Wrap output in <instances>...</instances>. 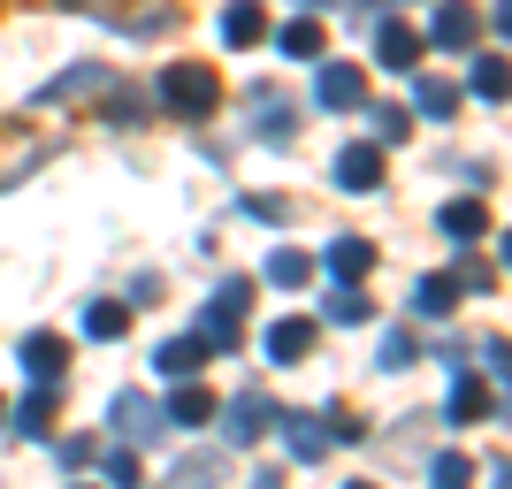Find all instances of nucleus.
Listing matches in <instances>:
<instances>
[{
    "instance_id": "nucleus-4",
    "label": "nucleus",
    "mask_w": 512,
    "mask_h": 489,
    "mask_svg": "<svg viewBox=\"0 0 512 489\" xmlns=\"http://www.w3.org/2000/svg\"><path fill=\"white\" fill-rule=\"evenodd\" d=\"M100 85H107V62H77V69H62L54 85H39V100L62 107V100H85V92H100Z\"/></svg>"
},
{
    "instance_id": "nucleus-18",
    "label": "nucleus",
    "mask_w": 512,
    "mask_h": 489,
    "mask_svg": "<svg viewBox=\"0 0 512 489\" xmlns=\"http://www.w3.org/2000/svg\"><path fill=\"white\" fill-rule=\"evenodd\" d=\"M268 276H276V283H306V276H314V260L283 245V253H268Z\"/></svg>"
},
{
    "instance_id": "nucleus-28",
    "label": "nucleus",
    "mask_w": 512,
    "mask_h": 489,
    "mask_svg": "<svg viewBox=\"0 0 512 489\" xmlns=\"http://www.w3.org/2000/svg\"><path fill=\"white\" fill-rule=\"evenodd\" d=\"M207 413H214V405L199 398V390H184V398H176V421H207Z\"/></svg>"
},
{
    "instance_id": "nucleus-13",
    "label": "nucleus",
    "mask_w": 512,
    "mask_h": 489,
    "mask_svg": "<svg viewBox=\"0 0 512 489\" xmlns=\"http://www.w3.org/2000/svg\"><path fill=\"white\" fill-rule=\"evenodd\" d=\"M451 298H459V283H451V276H428V283H413V314L444 321V314H451Z\"/></svg>"
},
{
    "instance_id": "nucleus-23",
    "label": "nucleus",
    "mask_w": 512,
    "mask_h": 489,
    "mask_svg": "<svg viewBox=\"0 0 512 489\" xmlns=\"http://www.w3.org/2000/svg\"><path fill=\"white\" fill-rule=\"evenodd\" d=\"M214 474H222V459H184V467H176V489H207Z\"/></svg>"
},
{
    "instance_id": "nucleus-24",
    "label": "nucleus",
    "mask_w": 512,
    "mask_h": 489,
    "mask_svg": "<svg viewBox=\"0 0 512 489\" xmlns=\"http://www.w3.org/2000/svg\"><path fill=\"white\" fill-rule=\"evenodd\" d=\"M375 138L398 146V138H406V107H375Z\"/></svg>"
},
{
    "instance_id": "nucleus-16",
    "label": "nucleus",
    "mask_w": 512,
    "mask_h": 489,
    "mask_svg": "<svg viewBox=\"0 0 512 489\" xmlns=\"http://www.w3.org/2000/svg\"><path fill=\"white\" fill-rule=\"evenodd\" d=\"M199 352H207L199 337H184V344H161V375H169V383H176V375H199Z\"/></svg>"
},
{
    "instance_id": "nucleus-30",
    "label": "nucleus",
    "mask_w": 512,
    "mask_h": 489,
    "mask_svg": "<svg viewBox=\"0 0 512 489\" xmlns=\"http://www.w3.org/2000/svg\"><path fill=\"white\" fill-rule=\"evenodd\" d=\"M306 8H337V0H306Z\"/></svg>"
},
{
    "instance_id": "nucleus-12",
    "label": "nucleus",
    "mask_w": 512,
    "mask_h": 489,
    "mask_svg": "<svg viewBox=\"0 0 512 489\" xmlns=\"http://www.w3.org/2000/svg\"><path fill=\"white\" fill-rule=\"evenodd\" d=\"M107 421H123V436H138V444H146L153 428H161V413H153L146 398H130V390H123V398L107 405Z\"/></svg>"
},
{
    "instance_id": "nucleus-14",
    "label": "nucleus",
    "mask_w": 512,
    "mask_h": 489,
    "mask_svg": "<svg viewBox=\"0 0 512 489\" xmlns=\"http://www.w3.org/2000/svg\"><path fill=\"white\" fill-rule=\"evenodd\" d=\"M413 107H421L428 123H444L451 107H459V92H451V85H444V77H421V92H413Z\"/></svg>"
},
{
    "instance_id": "nucleus-31",
    "label": "nucleus",
    "mask_w": 512,
    "mask_h": 489,
    "mask_svg": "<svg viewBox=\"0 0 512 489\" xmlns=\"http://www.w3.org/2000/svg\"><path fill=\"white\" fill-rule=\"evenodd\" d=\"M352 489H360V482H352Z\"/></svg>"
},
{
    "instance_id": "nucleus-9",
    "label": "nucleus",
    "mask_w": 512,
    "mask_h": 489,
    "mask_svg": "<svg viewBox=\"0 0 512 489\" xmlns=\"http://www.w3.org/2000/svg\"><path fill=\"white\" fill-rule=\"evenodd\" d=\"M276 46L291 54V62H321V23H314V16H291V23L276 31Z\"/></svg>"
},
{
    "instance_id": "nucleus-10",
    "label": "nucleus",
    "mask_w": 512,
    "mask_h": 489,
    "mask_svg": "<svg viewBox=\"0 0 512 489\" xmlns=\"http://www.w3.org/2000/svg\"><path fill=\"white\" fill-rule=\"evenodd\" d=\"M253 107H260V138H268V146H291V123H299V115H291V100L253 92Z\"/></svg>"
},
{
    "instance_id": "nucleus-8",
    "label": "nucleus",
    "mask_w": 512,
    "mask_h": 489,
    "mask_svg": "<svg viewBox=\"0 0 512 489\" xmlns=\"http://www.w3.org/2000/svg\"><path fill=\"white\" fill-rule=\"evenodd\" d=\"M260 31H268V16H260V0H230V8H222V39H230V46H253Z\"/></svg>"
},
{
    "instance_id": "nucleus-6",
    "label": "nucleus",
    "mask_w": 512,
    "mask_h": 489,
    "mask_svg": "<svg viewBox=\"0 0 512 489\" xmlns=\"http://www.w3.org/2000/svg\"><path fill=\"white\" fill-rule=\"evenodd\" d=\"M428 46H474V8L467 0H444V8L428 16Z\"/></svg>"
},
{
    "instance_id": "nucleus-1",
    "label": "nucleus",
    "mask_w": 512,
    "mask_h": 489,
    "mask_svg": "<svg viewBox=\"0 0 512 489\" xmlns=\"http://www.w3.org/2000/svg\"><path fill=\"white\" fill-rule=\"evenodd\" d=\"M214 100H222V85H214L207 62H169L161 69V107H169L176 123H207Z\"/></svg>"
},
{
    "instance_id": "nucleus-21",
    "label": "nucleus",
    "mask_w": 512,
    "mask_h": 489,
    "mask_svg": "<svg viewBox=\"0 0 512 489\" xmlns=\"http://www.w3.org/2000/svg\"><path fill=\"white\" fill-rule=\"evenodd\" d=\"M138 115H146L138 92H115V100H107V123H115V130H138Z\"/></svg>"
},
{
    "instance_id": "nucleus-2",
    "label": "nucleus",
    "mask_w": 512,
    "mask_h": 489,
    "mask_svg": "<svg viewBox=\"0 0 512 489\" xmlns=\"http://www.w3.org/2000/svg\"><path fill=\"white\" fill-rule=\"evenodd\" d=\"M375 62L383 69H421V31H413V23H375Z\"/></svg>"
},
{
    "instance_id": "nucleus-22",
    "label": "nucleus",
    "mask_w": 512,
    "mask_h": 489,
    "mask_svg": "<svg viewBox=\"0 0 512 489\" xmlns=\"http://www.w3.org/2000/svg\"><path fill=\"white\" fill-rule=\"evenodd\" d=\"M123 306H107V298H100V306H92V314H85V329H92V337H123Z\"/></svg>"
},
{
    "instance_id": "nucleus-7",
    "label": "nucleus",
    "mask_w": 512,
    "mask_h": 489,
    "mask_svg": "<svg viewBox=\"0 0 512 489\" xmlns=\"http://www.w3.org/2000/svg\"><path fill=\"white\" fill-rule=\"evenodd\" d=\"M23 367H31L39 383H62V367H69V344H62V337H31V344H23Z\"/></svg>"
},
{
    "instance_id": "nucleus-27",
    "label": "nucleus",
    "mask_w": 512,
    "mask_h": 489,
    "mask_svg": "<svg viewBox=\"0 0 512 489\" xmlns=\"http://www.w3.org/2000/svg\"><path fill=\"white\" fill-rule=\"evenodd\" d=\"M436 489H467V459H436Z\"/></svg>"
},
{
    "instance_id": "nucleus-11",
    "label": "nucleus",
    "mask_w": 512,
    "mask_h": 489,
    "mask_svg": "<svg viewBox=\"0 0 512 489\" xmlns=\"http://www.w3.org/2000/svg\"><path fill=\"white\" fill-rule=\"evenodd\" d=\"M329 268H337L344 283H367V268H375V245H360V237H337V245H329Z\"/></svg>"
},
{
    "instance_id": "nucleus-15",
    "label": "nucleus",
    "mask_w": 512,
    "mask_h": 489,
    "mask_svg": "<svg viewBox=\"0 0 512 489\" xmlns=\"http://www.w3.org/2000/svg\"><path fill=\"white\" fill-rule=\"evenodd\" d=\"M482 222H490L482 199H451V207H444V237H482Z\"/></svg>"
},
{
    "instance_id": "nucleus-29",
    "label": "nucleus",
    "mask_w": 512,
    "mask_h": 489,
    "mask_svg": "<svg viewBox=\"0 0 512 489\" xmlns=\"http://www.w3.org/2000/svg\"><path fill=\"white\" fill-rule=\"evenodd\" d=\"M383 367H413V337H390L383 344Z\"/></svg>"
},
{
    "instance_id": "nucleus-20",
    "label": "nucleus",
    "mask_w": 512,
    "mask_h": 489,
    "mask_svg": "<svg viewBox=\"0 0 512 489\" xmlns=\"http://www.w3.org/2000/svg\"><path fill=\"white\" fill-rule=\"evenodd\" d=\"M260 421H268V405H260V398L230 405V436H237V444H245V436H260Z\"/></svg>"
},
{
    "instance_id": "nucleus-25",
    "label": "nucleus",
    "mask_w": 512,
    "mask_h": 489,
    "mask_svg": "<svg viewBox=\"0 0 512 489\" xmlns=\"http://www.w3.org/2000/svg\"><path fill=\"white\" fill-rule=\"evenodd\" d=\"M329 321H367V298L360 291H337V298H329Z\"/></svg>"
},
{
    "instance_id": "nucleus-17",
    "label": "nucleus",
    "mask_w": 512,
    "mask_h": 489,
    "mask_svg": "<svg viewBox=\"0 0 512 489\" xmlns=\"http://www.w3.org/2000/svg\"><path fill=\"white\" fill-rule=\"evenodd\" d=\"M467 85H474V100H505V62H497V54H482Z\"/></svg>"
},
{
    "instance_id": "nucleus-26",
    "label": "nucleus",
    "mask_w": 512,
    "mask_h": 489,
    "mask_svg": "<svg viewBox=\"0 0 512 489\" xmlns=\"http://www.w3.org/2000/svg\"><path fill=\"white\" fill-rule=\"evenodd\" d=\"M107 482H115V489H138V459H130V451H115V459H107Z\"/></svg>"
},
{
    "instance_id": "nucleus-3",
    "label": "nucleus",
    "mask_w": 512,
    "mask_h": 489,
    "mask_svg": "<svg viewBox=\"0 0 512 489\" xmlns=\"http://www.w3.org/2000/svg\"><path fill=\"white\" fill-rule=\"evenodd\" d=\"M360 92H367V77L352 62H321V77H314V100L321 107H360Z\"/></svg>"
},
{
    "instance_id": "nucleus-5",
    "label": "nucleus",
    "mask_w": 512,
    "mask_h": 489,
    "mask_svg": "<svg viewBox=\"0 0 512 489\" xmlns=\"http://www.w3.org/2000/svg\"><path fill=\"white\" fill-rule=\"evenodd\" d=\"M337 184L344 192H375V184H383V153L375 146H344L337 153Z\"/></svg>"
},
{
    "instance_id": "nucleus-19",
    "label": "nucleus",
    "mask_w": 512,
    "mask_h": 489,
    "mask_svg": "<svg viewBox=\"0 0 512 489\" xmlns=\"http://www.w3.org/2000/svg\"><path fill=\"white\" fill-rule=\"evenodd\" d=\"M268 352H276V360H299V352H306V321H276Z\"/></svg>"
}]
</instances>
